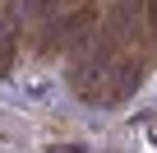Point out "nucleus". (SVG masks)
<instances>
[{
    "mask_svg": "<svg viewBox=\"0 0 157 153\" xmlns=\"http://www.w3.org/2000/svg\"><path fill=\"white\" fill-rule=\"evenodd\" d=\"M19 33H23V23H19V10L0 5V79H5V74H10V65H14V46H19Z\"/></svg>",
    "mask_w": 157,
    "mask_h": 153,
    "instance_id": "2",
    "label": "nucleus"
},
{
    "mask_svg": "<svg viewBox=\"0 0 157 153\" xmlns=\"http://www.w3.org/2000/svg\"><path fill=\"white\" fill-rule=\"evenodd\" d=\"M74 10V0H19V23L33 33V37H42V33H51V28H60V19Z\"/></svg>",
    "mask_w": 157,
    "mask_h": 153,
    "instance_id": "1",
    "label": "nucleus"
},
{
    "mask_svg": "<svg viewBox=\"0 0 157 153\" xmlns=\"http://www.w3.org/2000/svg\"><path fill=\"white\" fill-rule=\"evenodd\" d=\"M143 23H148V33L157 37V0H143Z\"/></svg>",
    "mask_w": 157,
    "mask_h": 153,
    "instance_id": "3",
    "label": "nucleus"
}]
</instances>
